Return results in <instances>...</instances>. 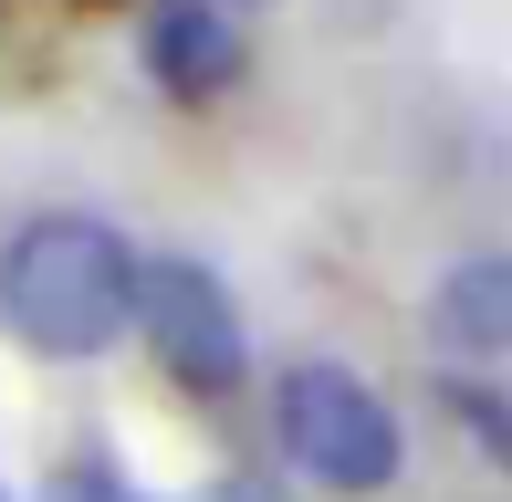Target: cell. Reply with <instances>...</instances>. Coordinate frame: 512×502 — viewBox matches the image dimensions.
I'll return each mask as SVG.
<instances>
[{
  "instance_id": "5",
  "label": "cell",
  "mask_w": 512,
  "mask_h": 502,
  "mask_svg": "<svg viewBox=\"0 0 512 502\" xmlns=\"http://www.w3.org/2000/svg\"><path fill=\"white\" fill-rule=\"evenodd\" d=\"M439 346L460 356H512V251H481L439 283Z\"/></svg>"
},
{
  "instance_id": "6",
  "label": "cell",
  "mask_w": 512,
  "mask_h": 502,
  "mask_svg": "<svg viewBox=\"0 0 512 502\" xmlns=\"http://www.w3.org/2000/svg\"><path fill=\"white\" fill-rule=\"evenodd\" d=\"M42 502H136V482L105 461V450H84V461H63V471H53V492H42Z\"/></svg>"
},
{
  "instance_id": "3",
  "label": "cell",
  "mask_w": 512,
  "mask_h": 502,
  "mask_svg": "<svg viewBox=\"0 0 512 502\" xmlns=\"http://www.w3.org/2000/svg\"><path fill=\"white\" fill-rule=\"evenodd\" d=\"M136 325H147L157 367H168L189 398H230V387L251 377V335H241V304L220 293V272L209 262H157L136 272Z\"/></svg>"
},
{
  "instance_id": "7",
  "label": "cell",
  "mask_w": 512,
  "mask_h": 502,
  "mask_svg": "<svg viewBox=\"0 0 512 502\" xmlns=\"http://www.w3.org/2000/svg\"><path fill=\"white\" fill-rule=\"evenodd\" d=\"M450 408H460V419H471V440L492 450V461H512V408L492 398V387H471V377H460V387H450Z\"/></svg>"
},
{
  "instance_id": "8",
  "label": "cell",
  "mask_w": 512,
  "mask_h": 502,
  "mask_svg": "<svg viewBox=\"0 0 512 502\" xmlns=\"http://www.w3.org/2000/svg\"><path fill=\"white\" fill-rule=\"evenodd\" d=\"M209 11H220V21H251V11H272V0H209Z\"/></svg>"
},
{
  "instance_id": "9",
  "label": "cell",
  "mask_w": 512,
  "mask_h": 502,
  "mask_svg": "<svg viewBox=\"0 0 512 502\" xmlns=\"http://www.w3.org/2000/svg\"><path fill=\"white\" fill-rule=\"evenodd\" d=\"M0 502H11V492H0Z\"/></svg>"
},
{
  "instance_id": "1",
  "label": "cell",
  "mask_w": 512,
  "mask_h": 502,
  "mask_svg": "<svg viewBox=\"0 0 512 502\" xmlns=\"http://www.w3.org/2000/svg\"><path fill=\"white\" fill-rule=\"evenodd\" d=\"M0 314L32 356L74 367V356H105L115 335L136 325V251L84 210H42L21 220L11 251H0Z\"/></svg>"
},
{
  "instance_id": "2",
  "label": "cell",
  "mask_w": 512,
  "mask_h": 502,
  "mask_svg": "<svg viewBox=\"0 0 512 502\" xmlns=\"http://www.w3.org/2000/svg\"><path fill=\"white\" fill-rule=\"evenodd\" d=\"M272 440L314 492H387L398 482V408L345 367H283L272 377Z\"/></svg>"
},
{
  "instance_id": "4",
  "label": "cell",
  "mask_w": 512,
  "mask_h": 502,
  "mask_svg": "<svg viewBox=\"0 0 512 502\" xmlns=\"http://www.w3.org/2000/svg\"><path fill=\"white\" fill-rule=\"evenodd\" d=\"M147 74L168 95H230L241 84V21H220L209 0H168L147 21Z\"/></svg>"
},
{
  "instance_id": "10",
  "label": "cell",
  "mask_w": 512,
  "mask_h": 502,
  "mask_svg": "<svg viewBox=\"0 0 512 502\" xmlns=\"http://www.w3.org/2000/svg\"><path fill=\"white\" fill-rule=\"evenodd\" d=\"M220 502H230V492H220Z\"/></svg>"
}]
</instances>
